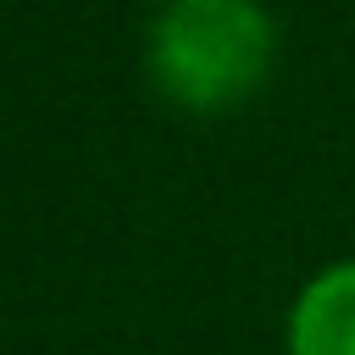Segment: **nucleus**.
<instances>
[{"label":"nucleus","instance_id":"obj_1","mask_svg":"<svg viewBox=\"0 0 355 355\" xmlns=\"http://www.w3.org/2000/svg\"><path fill=\"white\" fill-rule=\"evenodd\" d=\"M277 55L261 0H166L144 39V72L178 111L211 116L250 100Z\"/></svg>","mask_w":355,"mask_h":355},{"label":"nucleus","instance_id":"obj_2","mask_svg":"<svg viewBox=\"0 0 355 355\" xmlns=\"http://www.w3.org/2000/svg\"><path fill=\"white\" fill-rule=\"evenodd\" d=\"M288 355H355V255L322 266L294 294Z\"/></svg>","mask_w":355,"mask_h":355},{"label":"nucleus","instance_id":"obj_3","mask_svg":"<svg viewBox=\"0 0 355 355\" xmlns=\"http://www.w3.org/2000/svg\"><path fill=\"white\" fill-rule=\"evenodd\" d=\"M161 6H166V0H161Z\"/></svg>","mask_w":355,"mask_h":355}]
</instances>
